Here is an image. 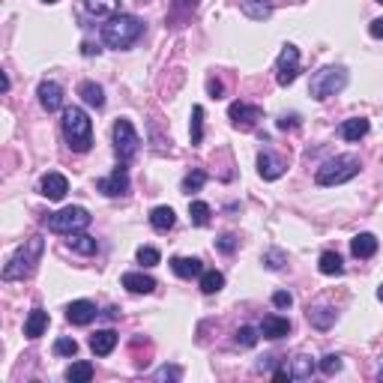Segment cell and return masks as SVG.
<instances>
[{
  "label": "cell",
  "instance_id": "obj_17",
  "mask_svg": "<svg viewBox=\"0 0 383 383\" xmlns=\"http://www.w3.org/2000/svg\"><path fill=\"white\" fill-rule=\"evenodd\" d=\"M117 342H120V335L114 330H99V333L90 335V351H93L96 357H108V353L117 348Z\"/></svg>",
  "mask_w": 383,
  "mask_h": 383
},
{
  "label": "cell",
  "instance_id": "obj_36",
  "mask_svg": "<svg viewBox=\"0 0 383 383\" xmlns=\"http://www.w3.org/2000/svg\"><path fill=\"white\" fill-rule=\"evenodd\" d=\"M204 183H207V174H204V171H192V174L183 177L180 189H183L186 195H192V192H200V189H204Z\"/></svg>",
  "mask_w": 383,
  "mask_h": 383
},
{
  "label": "cell",
  "instance_id": "obj_23",
  "mask_svg": "<svg viewBox=\"0 0 383 383\" xmlns=\"http://www.w3.org/2000/svg\"><path fill=\"white\" fill-rule=\"evenodd\" d=\"M150 225H153V231L168 234L171 227L177 225V213H174L171 207H153V213H150Z\"/></svg>",
  "mask_w": 383,
  "mask_h": 383
},
{
  "label": "cell",
  "instance_id": "obj_18",
  "mask_svg": "<svg viewBox=\"0 0 383 383\" xmlns=\"http://www.w3.org/2000/svg\"><path fill=\"white\" fill-rule=\"evenodd\" d=\"M306 317H308V324H312L315 330L326 333V330H330V326L335 324V317H339V315H335L333 306H312V308L306 312Z\"/></svg>",
  "mask_w": 383,
  "mask_h": 383
},
{
  "label": "cell",
  "instance_id": "obj_1",
  "mask_svg": "<svg viewBox=\"0 0 383 383\" xmlns=\"http://www.w3.org/2000/svg\"><path fill=\"white\" fill-rule=\"evenodd\" d=\"M141 36H144V21H141L138 15L120 12V15H114L111 21L102 27V42L108 45V48H114V51L132 48Z\"/></svg>",
  "mask_w": 383,
  "mask_h": 383
},
{
  "label": "cell",
  "instance_id": "obj_24",
  "mask_svg": "<svg viewBox=\"0 0 383 383\" xmlns=\"http://www.w3.org/2000/svg\"><path fill=\"white\" fill-rule=\"evenodd\" d=\"M240 9H243L245 18H252V21H267L272 15L270 0H240Z\"/></svg>",
  "mask_w": 383,
  "mask_h": 383
},
{
  "label": "cell",
  "instance_id": "obj_47",
  "mask_svg": "<svg viewBox=\"0 0 383 383\" xmlns=\"http://www.w3.org/2000/svg\"><path fill=\"white\" fill-rule=\"evenodd\" d=\"M272 377H276L279 383H285V380H294V377H290V371H288V368H276V371H272Z\"/></svg>",
  "mask_w": 383,
  "mask_h": 383
},
{
  "label": "cell",
  "instance_id": "obj_41",
  "mask_svg": "<svg viewBox=\"0 0 383 383\" xmlns=\"http://www.w3.org/2000/svg\"><path fill=\"white\" fill-rule=\"evenodd\" d=\"M54 353H57V357H75L78 342L75 339H57V342H54Z\"/></svg>",
  "mask_w": 383,
  "mask_h": 383
},
{
  "label": "cell",
  "instance_id": "obj_48",
  "mask_svg": "<svg viewBox=\"0 0 383 383\" xmlns=\"http://www.w3.org/2000/svg\"><path fill=\"white\" fill-rule=\"evenodd\" d=\"M81 48H84V57H93V54H99V48H96V45H90V42H84Z\"/></svg>",
  "mask_w": 383,
  "mask_h": 383
},
{
  "label": "cell",
  "instance_id": "obj_11",
  "mask_svg": "<svg viewBox=\"0 0 383 383\" xmlns=\"http://www.w3.org/2000/svg\"><path fill=\"white\" fill-rule=\"evenodd\" d=\"M96 315H99V308H96V303H90V299H75V303L66 306V321H69L72 326H87V324H93Z\"/></svg>",
  "mask_w": 383,
  "mask_h": 383
},
{
  "label": "cell",
  "instance_id": "obj_12",
  "mask_svg": "<svg viewBox=\"0 0 383 383\" xmlns=\"http://www.w3.org/2000/svg\"><path fill=\"white\" fill-rule=\"evenodd\" d=\"M36 96H39V105L48 114H54V111H60V108H63V87L57 84V81H42V84L36 87Z\"/></svg>",
  "mask_w": 383,
  "mask_h": 383
},
{
  "label": "cell",
  "instance_id": "obj_6",
  "mask_svg": "<svg viewBox=\"0 0 383 383\" xmlns=\"http://www.w3.org/2000/svg\"><path fill=\"white\" fill-rule=\"evenodd\" d=\"M90 222H93V216H90L87 207H63L57 213L45 216V225H48V231H54V234H78V231H84Z\"/></svg>",
  "mask_w": 383,
  "mask_h": 383
},
{
  "label": "cell",
  "instance_id": "obj_33",
  "mask_svg": "<svg viewBox=\"0 0 383 383\" xmlns=\"http://www.w3.org/2000/svg\"><path fill=\"white\" fill-rule=\"evenodd\" d=\"M66 380L69 383H87V380H93V366H90V362H72V366L66 368Z\"/></svg>",
  "mask_w": 383,
  "mask_h": 383
},
{
  "label": "cell",
  "instance_id": "obj_8",
  "mask_svg": "<svg viewBox=\"0 0 383 383\" xmlns=\"http://www.w3.org/2000/svg\"><path fill=\"white\" fill-rule=\"evenodd\" d=\"M297 75H299V48L294 42H285L279 51V60H276V78L281 87H288L297 81Z\"/></svg>",
  "mask_w": 383,
  "mask_h": 383
},
{
  "label": "cell",
  "instance_id": "obj_28",
  "mask_svg": "<svg viewBox=\"0 0 383 383\" xmlns=\"http://www.w3.org/2000/svg\"><path fill=\"white\" fill-rule=\"evenodd\" d=\"M315 368H317V362L312 359V357H306V353H299V357H294L290 359V377L294 380H308L315 375Z\"/></svg>",
  "mask_w": 383,
  "mask_h": 383
},
{
  "label": "cell",
  "instance_id": "obj_4",
  "mask_svg": "<svg viewBox=\"0 0 383 383\" xmlns=\"http://www.w3.org/2000/svg\"><path fill=\"white\" fill-rule=\"evenodd\" d=\"M359 168H362V162L359 156H351V153H344V156H335L330 162H324L321 168H317V186H342V183H348V180H353L359 174Z\"/></svg>",
  "mask_w": 383,
  "mask_h": 383
},
{
  "label": "cell",
  "instance_id": "obj_9",
  "mask_svg": "<svg viewBox=\"0 0 383 383\" xmlns=\"http://www.w3.org/2000/svg\"><path fill=\"white\" fill-rule=\"evenodd\" d=\"M96 192H102V195H108V198H123L126 192H129V171H126L123 162L108 177L96 180Z\"/></svg>",
  "mask_w": 383,
  "mask_h": 383
},
{
  "label": "cell",
  "instance_id": "obj_39",
  "mask_svg": "<svg viewBox=\"0 0 383 383\" xmlns=\"http://www.w3.org/2000/svg\"><path fill=\"white\" fill-rule=\"evenodd\" d=\"M180 377H183V368H180V366H162V368L153 371V380H159V383H165V380L177 383Z\"/></svg>",
  "mask_w": 383,
  "mask_h": 383
},
{
  "label": "cell",
  "instance_id": "obj_2",
  "mask_svg": "<svg viewBox=\"0 0 383 383\" xmlns=\"http://www.w3.org/2000/svg\"><path fill=\"white\" fill-rule=\"evenodd\" d=\"M42 252H45L42 236H30V240H24V245H18V252L9 258V263L3 267V281H21L27 276H33L36 263L42 261Z\"/></svg>",
  "mask_w": 383,
  "mask_h": 383
},
{
  "label": "cell",
  "instance_id": "obj_7",
  "mask_svg": "<svg viewBox=\"0 0 383 383\" xmlns=\"http://www.w3.org/2000/svg\"><path fill=\"white\" fill-rule=\"evenodd\" d=\"M111 138H114V153H117V159H120L123 165L138 156V150H141V138H138V132H135L132 120L120 117V120L114 123V129H111Z\"/></svg>",
  "mask_w": 383,
  "mask_h": 383
},
{
  "label": "cell",
  "instance_id": "obj_37",
  "mask_svg": "<svg viewBox=\"0 0 383 383\" xmlns=\"http://www.w3.org/2000/svg\"><path fill=\"white\" fill-rule=\"evenodd\" d=\"M342 366H344V362H342V357H339V353H326V357H324L321 362H317V368H321L326 377L339 375V371H342Z\"/></svg>",
  "mask_w": 383,
  "mask_h": 383
},
{
  "label": "cell",
  "instance_id": "obj_30",
  "mask_svg": "<svg viewBox=\"0 0 383 383\" xmlns=\"http://www.w3.org/2000/svg\"><path fill=\"white\" fill-rule=\"evenodd\" d=\"M66 245L72 252H78V254H96L99 252V243L93 240V236H87V234H69V240H66Z\"/></svg>",
  "mask_w": 383,
  "mask_h": 383
},
{
  "label": "cell",
  "instance_id": "obj_35",
  "mask_svg": "<svg viewBox=\"0 0 383 383\" xmlns=\"http://www.w3.org/2000/svg\"><path fill=\"white\" fill-rule=\"evenodd\" d=\"M263 267H267V270H285L288 267V254L285 252H281V249H267V252H263Z\"/></svg>",
  "mask_w": 383,
  "mask_h": 383
},
{
  "label": "cell",
  "instance_id": "obj_25",
  "mask_svg": "<svg viewBox=\"0 0 383 383\" xmlns=\"http://www.w3.org/2000/svg\"><path fill=\"white\" fill-rule=\"evenodd\" d=\"M84 12L93 18H114L120 12V0H84Z\"/></svg>",
  "mask_w": 383,
  "mask_h": 383
},
{
  "label": "cell",
  "instance_id": "obj_34",
  "mask_svg": "<svg viewBox=\"0 0 383 383\" xmlns=\"http://www.w3.org/2000/svg\"><path fill=\"white\" fill-rule=\"evenodd\" d=\"M189 218H192V225H198V227L209 225V204H204V200H192V204H189Z\"/></svg>",
  "mask_w": 383,
  "mask_h": 383
},
{
  "label": "cell",
  "instance_id": "obj_21",
  "mask_svg": "<svg viewBox=\"0 0 383 383\" xmlns=\"http://www.w3.org/2000/svg\"><path fill=\"white\" fill-rule=\"evenodd\" d=\"M198 6H200V0H174V3H171V18H168V24H174V27L186 24L189 18L198 12Z\"/></svg>",
  "mask_w": 383,
  "mask_h": 383
},
{
  "label": "cell",
  "instance_id": "obj_45",
  "mask_svg": "<svg viewBox=\"0 0 383 383\" xmlns=\"http://www.w3.org/2000/svg\"><path fill=\"white\" fill-rule=\"evenodd\" d=\"M297 126H299V117L297 114H285L279 120V129H297Z\"/></svg>",
  "mask_w": 383,
  "mask_h": 383
},
{
  "label": "cell",
  "instance_id": "obj_43",
  "mask_svg": "<svg viewBox=\"0 0 383 383\" xmlns=\"http://www.w3.org/2000/svg\"><path fill=\"white\" fill-rule=\"evenodd\" d=\"M272 306H276V308H290V306H294V297H290L288 290H276V294H272Z\"/></svg>",
  "mask_w": 383,
  "mask_h": 383
},
{
  "label": "cell",
  "instance_id": "obj_38",
  "mask_svg": "<svg viewBox=\"0 0 383 383\" xmlns=\"http://www.w3.org/2000/svg\"><path fill=\"white\" fill-rule=\"evenodd\" d=\"M258 339H261V330H254V326H240V330H236V344H240V348H254Z\"/></svg>",
  "mask_w": 383,
  "mask_h": 383
},
{
  "label": "cell",
  "instance_id": "obj_20",
  "mask_svg": "<svg viewBox=\"0 0 383 383\" xmlns=\"http://www.w3.org/2000/svg\"><path fill=\"white\" fill-rule=\"evenodd\" d=\"M371 129V123L366 120V117H351V120H344L339 126V135L344 141H359V138H366Z\"/></svg>",
  "mask_w": 383,
  "mask_h": 383
},
{
  "label": "cell",
  "instance_id": "obj_42",
  "mask_svg": "<svg viewBox=\"0 0 383 383\" xmlns=\"http://www.w3.org/2000/svg\"><path fill=\"white\" fill-rule=\"evenodd\" d=\"M216 249L225 252V254H231V252L236 249V236H234V234H222V236L216 240Z\"/></svg>",
  "mask_w": 383,
  "mask_h": 383
},
{
  "label": "cell",
  "instance_id": "obj_26",
  "mask_svg": "<svg viewBox=\"0 0 383 383\" xmlns=\"http://www.w3.org/2000/svg\"><path fill=\"white\" fill-rule=\"evenodd\" d=\"M171 270L180 279H198L204 272V263H200V258H171Z\"/></svg>",
  "mask_w": 383,
  "mask_h": 383
},
{
  "label": "cell",
  "instance_id": "obj_3",
  "mask_svg": "<svg viewBox=\"0 0 383 383\" xmlns=\"http://www.w3.org/2000/svg\"><path fill=\"white\" fill-rule=\"evenodd\" d=\"M63 138H66L69 150H75V153H87L93 147V123H90L84 108L72 105L63 111Z\"/></svg>",
  "mask_w": 383,
  "mask_h": 383
},
{
  "label": "cell",
  "instance_id": "obj_46",
  "mask_svg": "<svg viewBox=\"0 0 383 383\" xmlns=\"http://www.w3.org/2000/svg\"><path fill=\"white\" fill-rule=\"evenodd\" d=\"M368 33L375 36V39H383V18H375V21L368 24Z\"/></svg>",
  "mask_w": 383,
  "mask_h": 383
},
{
  "label": "cell",
  "instance_id": "obj_53",
  "mask_svg": "<svg viewBox=\"0 0 383 383\" xmlns=\"http://www.w3.org/2000/svg\"><path fill=\"white\" fill-rule=\"evenodd\" d=\"M377 3H383V0H377Z\"/></svg>",
  "mask_w": 383,
  "mask_h": 383
},
{
  "label": "cell",
  "instance_id": "obj_51",
  "mask_svg": "<svg viewBox=\"0 0 383 383\" xmlns=\"http://www.w3.org/2000/svg\"><path fill=\"white\" fill-rule=\"evenodd\" d=\"M377 377H380V383H383V368H380V375H377Z\"/></svg>",
  "mask_w": 383,
  "mask_h": 383
},
{
  "label": "cell",
  "instance_id": "obj_22",
  "mask_svg": "<svg viewBox=\"0 0 383 383\" xmlns=\"http://www.w3.org/2000/svg\"><path fill=\"white\" fill-rule=\"evenodd\" d=\"M351 252H353V258H375L377 254V236L375 234H357L351 240Z\"/></svg>",
  "mask_w": 383,
  "mask_h": 383
},
{
  "label": "cell",
  "instance_id": "obj_29",
  "mask_svg": "<svg viewBox=\"0 0 383 383\" xmlns=\"http://www.w3.org/2000/svg\"><path fill=\"white\" fill-rule=\"evenodd\" d=\"M198 288L204 290L207 297H209V294H218V290L225 288V276H222L218 270H204V272L198 276Z\"/></svg>",
  "mask_w": 383,
  "mask_h": 383
},
{
  "label": "cell",
  "instance_id": "obj_5",
  "mask_svg": "<svg viewBox=\"0 0 383 383\" xmlns=\"http://www.w3.org/2000/svg\"><path fill=\"white\" fill-rule=\"evenodd\" d=\"M344 87H348V69L344 66H324L308 81V93H312V99H317V102L342 93Z\"/></svg>",
  "mask_w": 383,
  "mask_h": 383
},
{
  "label": "cell",
  "instance_id": "obj_49",
  "mask_svg": "<svg viewBox=\"0 0 383 383\" xmlns=\"http://www.w3.org/2000/svg\"><path fill=\"white\" fill-rule=\"evenodd\" d=\"M0 87H3V93L9 90V75H6V72H0Z\"/></svg>",
  "mask_w": 383,
  "mask_h": 383
},
{
  "label": "cell",
  "instance_id": "obj_31",
  "mask_svg": "<svg viewBox=\"0 0 383 383\" xmlns=\"http://www.w3.org/2000/svg\"><path fill=\"white\" fill-rule=\"evenodd\" d=\"M317 267H321L324 276H342L344 272V261L339 252H324L321 261H317Z\"/></svg>",
  "mask_w": 383,
  "mask_h": 383
},
{
  "label": "cell",
  "instance_id": "obj_52",
  "mask_svg": "<svg viewBox=\"0 0 383 383\" xmlns=\"http://www.w3.org/2000/svg\"><path fill=\"white\" fill-rule=\"evenodd\" d=\"M42 3H54V0H42Z\"/></svg>",
  "mask_w": 383,
  "mask_h": 383
},
{
  "label": "cell",
  "instance_id": "obj_10",
  "mask_svg": "<svg viewBox=\"0 0 383 383\" xmlns=\"http://www.w3.org/2000/svg\"><path fill=\"white\" fill-rule=\"evenodd\" d=\"M227 117L236 129H252L258 120H263V108L261 105H249V102H231Z\"/></svg>",
  "mask_w": 383,
  "mask_h": 383
},
{
  "label": "cell",
  "instance_id": "obj_44",
  "mask_svg": "<svg viewBox=\"0 0 383 383\" xmlns=\"http://www.w3.org/2000/svg\"><path fill=\"white\" fill-rule=\"evenodd\" d=\"M207 93L213 96V99H222V96H225V84H222L218 78H209V81H207Z\"/></svg>",
  "mask_w": 383,
  "mask_h": 383
},
{
  "label": "cell",
  "instance_id": "obj_13",
  "mask_svg": "<svg viewBox=\"0 0 383 383\" xmlns=\"http://www.w3.org/2000/svg\"><path fill=\"white\" fill-rule=\"evenodd\" d=\"M285 168H288V162L281 156H276L272 150H263L258 156V174L263 180H279L281 174H285Z\"/></svg>",
  "mask_w": 383,
  "mask_h": 383
},
{
  "label": "cell",
  "instance_id": "obj_19",
  "mask_svg": "<svg viewBox=\"0 0 383 383\" xmlns=\"http://www.w3.org/2000/svg\"><path fill=\"white\" fill-rule=\"evenodd\" d=\"M45 330H48V312L36 306L24 321V335L27 339H39V335H45Z\"/></svg>",
  "mask_w": 383,
  "mask_h": 383
},
{
  "label": "cell",
  "instance_id": "obj_50",
  "mask_svg": "<svg viewBox=\"0 0 383 383\" xmlns=\"http://www.w3.org/2000/svg\"><path fill=\"white\" fill-rule=\"evenodd\" d=\"M377 299H380V303H383V285L377 288Z\"/></svg>",
  "mask_w": 383,
  "mask_h": 383
},
{
  "label": "cell",
  "instance_id": "obj_27",
  "mask_svg": "<svg viewBox=\"0 0 383 383\" xmlns=\"http://www.w3.org/2000/svg\"><path fill=\"white\" fill-rule=\"evenodd\" d=\"M78 96L84 99L90 108H105V90L96 81H81L78 84Z\"/></svg>",
  "mask_w": 383,
  "mask_h": 383
},
{
  "label": "cell",
  "instance_id": "obj_16",
  "mask_svg": "<svg viewBox=\"0 0 383 383\" xmlns=\"http://www.w3.org/2000/svg\"><path fill=\"white\" fill-rule=\"evenodd\" d=\"M120 285L132 294H153L156 290V279L153 276H144V272H123Z\"/></svg>",
  "mask_w": 383,
  "mask_h": 383
},
{
  "label": "cell",
  "instance_id": "obj_32",
  "mask_svg": "<svg viewBox=\"0 0 383 383\" xmlns=\"http://www.w3.org/2000/svg\"><path fill=\"white\" fill-rule=\"evenodd\" d=\"M189 135H192V147H198L204 141V108L195 105L192 108V126H189Z\"/></svg>",
  "mask_w": 383,
  "mask_h": 383
},
{
  "label": "cell",
  "instance_id": "obj_40",
  "mask_svg": "<svg viewBox=\"0 0 383 383\" xmlns=\"http://www.w3.org/2000/svg\"><path fill=\"white\" fill-rule=\"evenodd\" d=\"M159 261H162L159 249H153V245H141V249H138V263H141V267H156Z\"/></svg>",
  "mask_w": 383,
  "mask_h": 383
},
{
  "label": "cell",
  "instance_id": "obj_14",
  "mask_svg": "<svg viewBox=\"0 0 383 383\" xmlns=\"http://www.w3.org/2000/svg\"><path fill=\"white\" fill-rule=\"evenodd\" d=\"M39 192L48 200H63V195L69 192V180L57 174V171H48V174L42 177V183H39Z\"/></svg>",
  "mask_w": 383,
  "mask_h": 383
},
{
  "label": "cell",
  "instance_id": "obj_15",
  "mask_svg": "<svg viewBox=\"0 0 383 383\" xmlns=\"http://www.w3.org/2000/svg\"><path fill=\"white\" fill-rule=\"evenodd\" d=\"M290 333V321L288 317H281V315H267L261 321V335L263 339H285V335Z\"/></svg>",
  "mask_w": 383,
  "mask_h": 383
}]
</instances>
